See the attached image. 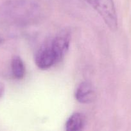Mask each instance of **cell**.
I'll return each instance as SVG.
<instances>
[{"label":"cell","mask_w":131,"mask_h":131,"mask_svg":"<svg viewBox=\"0 0 131 131\" xmlns=\"http://www.w3.org/2000/svg\"><path fill=\"white\" fill-rule=\"evenodd\" d=\"M5 15L14 21H25L32 19L30 16L36 14L37 6L35 3L29 0H8L5 3L3 7Z\"/></svg>","instance_id":"1"},{"label":"cell","mask_w":131,"mask_h":131,"mask_svg":"<svg viewBox=\"0 0 131 131\" xmlns=\"http://www.w3.org/2000/svg\"><path fill=\"white\" fill-rule=\"evenodd\" d=\"M101 16L111 30L118 28V17L113 0H85Z\"/></svg>","instance_id":"2"},{"label":"cell","mask_w":131,"mask_h":131,"mask_svg":"<svg viewBox=\"0 0 131 131\" xmlns=\"http://www.w3.org/2000/svg\"><path fill=\"white\" fill-rule=\"evenodd\" d=\"M35 62L37 66L42 70L50 69L53 65L59 63L50 41L41 46L36 52Z\"/></svg>","instance_id":"3"},{"label":"cell","mask_w":131,"mask_h":131,"mask_svg":"<svg viewBox=\"0 0 131 131\" xmlns=\"http://www.w3.org/2000/svg\"><path fill=\"white\" fill-rule=\"evenodd\" d=\"M50 43L59 62L64 57L69 49L70 35L66 31L60 32L53 39L50 40Z\"/></svg>","instance_id":"4"},{"label":"cell","mask_w":131,"mask_h":131,"mask_svg":"<svg viewBox=\"0 0 131 131\" xmlns=\"http://www.w3.org/2000/svg\"><path fill=\"white\" fill-rule=\"evenodd\" d=\"M74 96L77 101L80 103L90 104L96 99V92L91 83L83 81L77 86Z\"/></svg>","instance_id":"5"},{"label":"cell","mask_w":131,"mask_h":131,"mask_svg":"<svg viewBox=\"0 0 131 131\" xmlns=\"http://www.w3.org/2000/svg\"><path fill=\"white\" fill-rule=\"evenodd\" d=\"M86 124V117L81 113H74L69 116L66 123V130L78 131L82 130Z\"/></svg>","instance_id":"6"},{"label":"cell","mask_w":131,"mask_h":131,"mask_svg":"<svg viewBox=\"0 0 131 131\" xmlns=\"http://www.w3.org/2000/svg\"><path fill=\"white\" fill-rule=\"evenodd\" d=\"M11 69L12 75L15 79H21L25 74V66L23 61L19 56L13 57L11 62Z\"/></svg>","instance_id":"7"},{"label":"cell","mask_w":131,"mask_h":131,"mask_svg":"<svg viewBox=\"0 0 131 131\" xmlns=\"http://www.w3.org/2000/svg\"><path fill=\"white\" fill-rule=\"evenodd\" d=\"M5 92V87L2 83H0V97H2Z\"/></svg>","instance_id":"8"},{"label":"cell","mask_w":131,"mask_h":131,"mask_svg":"<svg viewBox=\"0 0 131 131\" xmlns=\"http://www.w3.org/2000/svg\"><path fill=\"white\" fill-rule=\"evenodd\" d=\"M3 38H1V37H0V45H1V43H2V42H3Z\"/></svg>","instance_id":"9"}]
</instances>
